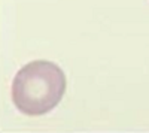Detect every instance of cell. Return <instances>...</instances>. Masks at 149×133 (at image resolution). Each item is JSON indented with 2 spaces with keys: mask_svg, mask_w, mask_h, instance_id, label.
Wrapping results in <instances>:
<instances>
[{
  "mask_svg": "<svg viewBox=\"0 0 149 133\" xmlns=\"http://www.w3.org/2000/svg\"><path fill=\"white\" fill-rule=\"evenodd\" d=\"M67 81L63 69L48 60H33L24 64L12 81V102L29 117L51 112L61 102Z\"/></svg>",
  "mask_w": 149,
  "mask_h": 133,
  "instance_id": "6da1fadb",
  "label": "cell"
}]
</instances>
